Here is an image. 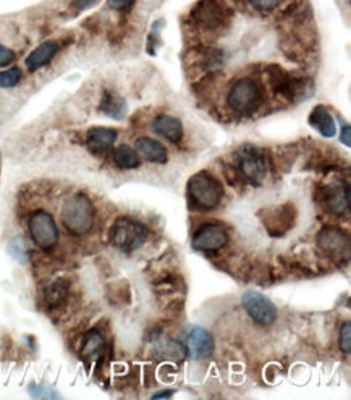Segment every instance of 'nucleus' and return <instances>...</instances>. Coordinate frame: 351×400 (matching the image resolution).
<instances>
[{"label": "nucleus", "instance_id": "obj_19", "mask_svg": "<svg viewBox=\"0 0 351 400\" xmlns=\"http://www.w3.org/2000/svg\"><path fill=\"white\" fill-rule=\"evenodd\" d=\"M113 162H115L118 169L123 170L138 169L139 164H141L139 154L128 144H120L115 151H113Z\"/></svg>", "mask_w": 351, "mask_h": 400}, {"label": "nucleus", "instance_id": "obj_12", "mask_svg": "<svg viewBox=\"0 0 351 400\" xmlns=\"http://www.w3.org/2000/svg\"><path fill=\"white\" fill-rule=\"evenodd\" d=\"M118 137L117 130L110 127H93L86 133L84 143L91 153L96 156H104L112 149Z\"/></svg>", "mask_w": 351, "mask_h": 400}, {"label": "nucleus", "instance_id": "obj_21", "mask_svg": "<svg viewBox=\"0 0 351 400\" xmlns=\"http://www.w3.org/2000/svg\"><path fill=\"white\" fill-rule=\"evenodd\" d=\"M67 299V285L63 282H53L51 287L46 290V304L51 308H56L60 304H63V300Z\"/></svg>", "mask_w": 351, "mask_h": 400}, {"label": "nucleus", "instance_id": "obj_23", "mask_svg": "<svg viewBox=\"0 0 351 400\" xmlns=\"http://www.w3.org/2000/svg\"><path fill=\"white\" fill-rule=\"evenodd\" d=\"M8 251L10 255L18 259V261H26V258H28V255H26V253H28V246H26V243L21 237L8 243Z\"/></svg>", "mask_w": 351, "mask_h": 400}, {"label": "nucleus", "instance_id": "obj_31", "mask_svg": "<svg viewBox=\"0 0 351 400\" xmlns=\"http://www.w3.org/2000/svg\"><path fill=\"white\" fill-rule=\"evenodd\" d=\"M169 397H172V392H160L153 396V399H169Z\"/></svg>", "mask_w": 351, "mask_h": 400}, {"label": "nucleus", "instance_id": "obj_29", "mask_svg": "<svg viewBox=\"0 0 351 400\" xmlns=\"http://www.w3.org/2000/svg\"><path fill=\"white\" fill-rule=\"evenodd\" d=\"M97 2V0H72V7L77 10V12H81V10H86Z\"/></svg>", "mask_w": 351, "mask_h": 400}, {"label": "nucleus", "instance_id": "obj_28", "mask_svg": "<svg viewBox=\"0 0 351 400\" xmlns=\"http://www.w3.org/2000/svg\"><path fill=\"white\" fill-rule=\"evenodd\" d=\"M13 61H15V52L12 49L0 44V68L7 67V65H10Z\"/></svg>", "mask_w": 351, "mask_h": 400}, {"label": "nucleus", "instance_id": "obj_1", "mask_svg": "<svg viewBox=\"0 0 351 400\" xmlns=\"http://www.w3.org/2000/svg\"><path fill=\"white\" fill-rule=\"evenodd\" d=\"M62 223L75 237L84 235L94 224V206L84 193H77L63 203Z\"/></svg>", "mask_w": 351, "mask_h": 400}, {"label": "nucleus", "instance_id": "obj_2", "mask_svg": "<svg viewBox=\"0 0 351 400\" xmlns=\"http://www.w3.org/2000/svg\"><path fill=\"white\" fill-rule=\"evenodd\" d=\"M226 104L236 115L250 117L262 104V89L256 80H236L226 96Z\"/></svg>", "mask_w": 351, "mask_h": 400}, {"label": "nucleus", "instance_id": "obj_25", "mask_svg": "<svg viewBox=\"0 0 351 400\" xmlns=\"http://www.w3.org/2000/svg\"><path fill=\"white\" fill-rule=\"evenodd\" d=\"M30 394L32 397H37V399H57L58 397L56 389L49 387L46 385H31Z\"/></svg>", "mask_w": 351, "mask_h": 400}, {"label": "nucleus", "instance_id": "obj_9", "mask_svg": "<svg viewBox=\"0 0 351 400\" xmlns=\"http://www.w3.org/2000/svg\"><path fill=\"white\" fill-rule=\"evenodd\" d=\"M226 242L229 237L225 229L217 224H203L193 237V246L199 251H217Z\"/></svg>", "mask_w": 351, "mask_h": 400}, {"label": "nucleus", "instance_id": "obj_13", "mask_svg": "<svg viewBox=\"0 0 351 400\" xmlns=\"http://www.w3.org/2000/svg\"><path fill=\"white\" fill-rule=\"evenodd\" d=\"M327 208L333 214H347L350 209V187L348 183H337L326 193Z\"/></svg>", "mask_w": 351, "mask_h": 400}, {"label": "nucleus", "instance_id": "obj_24", "mask_svg": "<svg viewBox=\"0 0 351 400\" xmlns=\"http://www.w3.org/2000/svg\"><path fill=\"white\" fill-rule=\"evenodd\" d=\"M338 345L343 354H350V350H351V324L350 323H343L342 327H340Z\"/></svg>", "mask_w": 351, "mask_h": 400}, {"label": "nucleus", "instance_id": "obj_5", "mask_svg": "<svg viewBox=\"0 0 351 400\" xmlns=\"http://www.w3.org/2000/svg\"><path fill=\"white\" fill-rule=\"evenodd\" d=\"M230 12L220 0H199L191 10V18L199 28L217 31L229 21Z\"/></svg>", "mask_w": 351, "mask_h": 400}, {"label": "nucleus", "instance_id": "obj_11", "mask_svg": "<svg viewBox=\"0 0 351 400\" xmlns=\"http://www.w3.org/2000/svg\"><path fill=\"white\" fill-rule=\"evenodd\" d=\"M317 245L321 250L327 253L328 256L342 258L348 255L350 251V239L347 232L337 229V227H326L317 235Z\"/></svg>", "mask_w": 351, "mask_h": 400}, {"label": "nucleus", "instance_id": "obj_16", "mask_svg": "<svg viewBox=\"0 0 351 400\" xmlns=\"http://www.w3.org/2000/svg\"><path fill=\"white\" fill-rule=\"evenodd\" d=\"M58 51L57 42L53 41H46L42 44L37 46L34 51H32L28 57H26V67H28L30 72H37V70L46 67L47 63H51V61L56 57V54Z\"/></svg>", "mask_w": 351, "mask_h": 400}, {"label": "nucleus", "instance_id": "obj_17", "mask_svg": "<svg viewBox=\"0 0 351 400\" xmlns=\"http://www.w3.org/2000/svg\"><path fill=\"white\" fill-rule=\"evenodd\" d=\"M309 123H311V127H314L324 138L336 137V133H337L336 120H333L332 113L328 112L324 106L314 107V111H312L309 115Z\"/></svg>", "mask_w": 351, "mask_h": 400}, {"label": "nucleus", "instance_id": "obj_4", "mask_svg": "<svg viewBox=\"0 0 351 400\" xmlns=\"http://www.w3.org/2000/svg\"><path fill=\"white\" fill-rule=\"evenodd\" d=\"M149 239V230L144 224L129 218L117 219L110 227L109 240L117 250L132 253L141 248Z\"/></svg>", "mask_w": 351, "mask_h": 400}, {"label": "nucleus", "instance_id": "obj_8", "mask_svg": "<svg viewBox=\"0 0 351 400\" xmlns=\"http://www.w3.org/2000/svg\"><path fill=\"white\" fill-rule=\"evenodd\" d=\"M241 304L248 316L259 326H271L277 320V308L266 295L259 294V292H246L243 295Z\"/></svg>", "mask_w": 351, "mask_h": 400}, {"label": "nucleus", "instance_id": "obj_22", "mask_svg": "<svg viewBox=\"0 0 351 400\" xmlns=\"http://www.w3.org/2000/svg\"><path fill=\"white\" fill-rule=\"evenodd\" d=\"M21 77H23V73L18 67L4 70V72H0V88H13L20 83Z\"/></svg>", "mask_w": 351, "mask_h": 400}, {"label": "nucleus", "instance_id": "obj_30", "mask_svg": "<svg viewBox=\"0 0 351 400\" xmlns=\"http://www.w3.org/2000/svg\"><path fill=\"white\" fill-rule=\"evenodd\" d=\"M340 139H342V143L347 146V148H350V146H351V130H350V125H345L342 128V133H340Z\"/></svg>", "mask_w": 351, "mask_h": 400}, {"label": "nucleus", "instance_id": "obj_26", "mask_svg": "<svg viewBox=\"0 0 351 400\" xmlns=\"http://www.w3.org/2000/svg\"><path fill=\"white\" fill-rule=\"evenodd\" d=\"M282 0H250L251 7L261 13H269L280 5Z\"/></svg>", "mask_w": 351, "mask_h": 400}, {"label": "nucleus", "instance_id": "obj_7", "mask_svg": "<svg viewBox=\"0 0 351 400\" xmlns=\"http://www.w3.org/2000/svg\"><path fill=\"white\" fill-rule=\"evenodd\" d=\"M236 167L245 180L250 183H262L267 177V161L257 148L245 146L236 158Z\"/></svg>", "mask_w": 351, "mask_h": 400}, {"label": "nucleus", "instance_id": "obj_18", "mask_svg": "<svg viewBox=\"0 0 351 400\" xmlns=\"http://www.w3.org/2000/svg\"><path fill=\"white\" fill-rule=\"evenodd\" d=\"M99 109L102 113H106V115L118 120V118H123V115L127 113V104L125 101H123V97L113 93V91H104Z\"/></svg>", "mask_w": 351, "mask_h": 400}, {"label": "nucleus", "instance_id": "obj_20", "mask_svg": "<svg viewBox=\"0 0 351 400\" xmlns=\"http://www.w3.org/2000/svg\"><path fill=\"white\" fill-rule=\"evenodd\" d=\"M106 349V340L102 337L101 332L89 331L83 339V345H81V355L83 358H96L101 355Z\"/></svg>", "mask_w": 351, "mask_h": 400}, {"label": "nucleus", "instance_id": "obj_14", "mask_svg": "<svg viewBox=\"0 0 351 400\" xmlns=\"http://www.w3.org/2000/svg\"><path fill=\"white\" fill-rule=\"evenodd\" d=\"M153 130L162 138L169 139L170 143H180L183 138V125L177 117L158 115L153 122Z\"/></svg>", "mask_w": 351, "mask_h": 400}, {"label": "nucleus", "instance_id": "obj_15", "mask_svg": "<svg viewBox=\"0 0 351 400\" xmlns=\"http://www.w3.org/2000/svg\"><path fill=\"white\" fill-rule=\"evenodd\" d=\"M134 151H136L139 156H143L146 161L154 162V164H165L167 159H169L164 146L148 137L136 139V143H134Z\"/></svg>", "mask_w": 351, "mask_h": 400}, {"label": "nucleus", "instance_id": "obj_3", "mask_svg": "<svg viewBox=\"0 0 351 400\" xmlns=\"http://www.w3.org/2000/svg\"><path fill=\"white\" fill-rule=\"evenodd\" d=\"M222 185L209 172H198L188 182V198L194 208L203 211L215 209L222 201Z\"/></svg>", "mask_w": 351, "mask_h": 400}, {"label": "nucleus", "instance_id": "obj_10", "mask_svg": "<svg viewBox=\"0 0 351 400\" xmlns=\"http://www.w3.org/2000/svg\"><path fill=\"white\" fill-rule=\"evenodd\" d=\"M214 337L208 329L193 326L185 336V350L194 360H203L214 352Z\"/></svg>", "mask_w": 351, "mask_h": 400}, {"label": "nucleus", "instance_id": "obj_6", "mask_svg": "<svg viewBox=\"0 0 351 400\" xmlns=\"http://www.w3.org/2000/svg\"><path fill=\"white\" fill-rule=\"evenodd\" d=\"M30 234L32 242L42 250H52L58 242L56 220L47 211H36L30 218Z\"/></svg>", "mask_w": 351, "mask_h": 400}, {"label": "nucleus", "instance_id": "obj_27", "mask_svg": "<svg viewBox=\"0 0 351 400\" xmlns=\"http://www.w3.org/2000/svg\"><path fill=\"white\" fill-rule=\"evenodd\" d=\"M134 0H107V7L115 12H127L133 7Z\"/></svg>", "mask_w": 351, "mask_h": 400}]
</instances>
